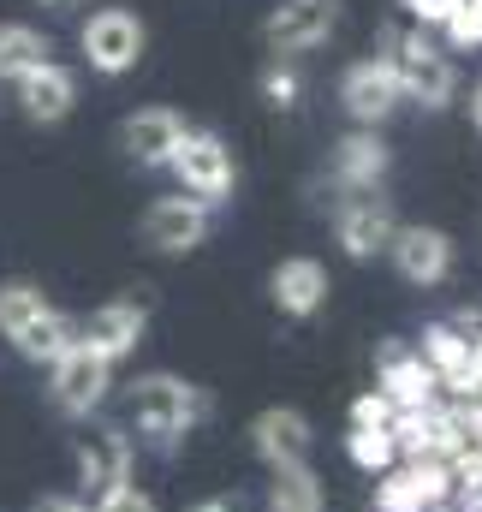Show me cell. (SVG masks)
<instances>
[{"mask_svg": "<svg viewBox=\"0 0 482 512\" xmlns=\"http://www.w3.org/2000/svg\"><path fill=\"white\" fill-rule=\"evenodd\" d=\"M477 352H482V328H477Z\"/></svg>", "mask_w": 482, "mask_h": 512, "instance_id": "836d02e7", "label": "cell"}, {"mask_svg": "<svg viewBox=\"0 0 482 512\" xmlns=\"http://www.w3.org/2000/svg\"><path fill=\"white\" fill-rule=\"evenodd\" d=\"M36 6H48V12H72L78 0H36Z\"/></svg>", "mask_w": 482, "mask_h": 512, "instance_id": "1f68e13d", "label": "cell"}, {"mask_svg": "<svg viewBox=\"0 0 482 512\" xmlns=\"http://www.w3.org/2000/svg\"><path fill=\"white\" fill-rule=\"evenodd\" d=\"M268 507L274 512H322L328 495H322V483H316L310 465H280L274 483H268Z\"/></svg>", "mask_w": 482, "mask_h": 512, "instance_id": "7402d4cb", "label": "cell"}, {"mask_svg": "<svg viewBox=\"0 0 482 512\" xmlns=\"http://www.w3.org/2000/svg\"><path fill=\"white\" fill-rule=\"evenodd\" d=\"M143 328H149V310L137 298H114V304H102V310H90L78 322V346H90L96 358L120 364V358H131L143 346Z\"/></svg>", "mask_w": 482, "mask_h": 512, "instance_id": "7c38bea8", "label": "cell"}, {"mask_svg": "<svg viewBox=\"0 0 482 512\" xmlns=\"http://www.w3.org/2000/svg\"><path fill=\"white\" fill-rule=\"evenodd\" d=\"M471 120H477V131H482V90L471 96Z\"/></svg>", "mask_w": 482, "mask_h": 512, "instance_id": "d6a6232c", "label": "cell"}, {"mask_svg": "<svg viewBox=\"0 0 482 512\" xmlns=\"http://www.w3.org/2000/svg\"><path fill=\"white\" fill-rule=\"evenodd\" d=\"M203 417H209V393L197 382H185V376L155 370V376H137V382H131V423H137V435H143L155 453H167V447H173L179 435H191Z\"/></svg>", "mask_w": 482, "mask_h": 512, "instance_id": "7a4b0ae2", "label": "cell"}, {"mask_svg": "<svg viewBox=\"0 0 482 512\" xmlns=\"http://www.w3.org/2000/svg\"><path fill=\"white\" fill-rule=\"evenodd\" d=\"M185 131L191 126H185L173 108H137V114L120 126V143H125V155H131L137 167H167Z\"/></svg>", "mask_w": 482, "mask_h": 512, "instance_id": "e0dca14e", "label": "cell"}, {"mask_svg": "<svg viewBox=\"0 0 482 512\" xmlns=\"http://www.w3.org/2000/svg\"><path fill=\"white\" fill-rule=\"evenodd\" d=\"M250 447L262 453L268 471H280V465H310L316 429H310L304 411H292V405H268V411H256V423H250Z\"/></svg>", "mask_w": 482, "mask_h": 512, "instance_id": "4fadbf2b", "label": "cell"}, {"mask_svg": "<svg viewBox=\"0 0 482 512\" xmlns=\"http://www.w3.org/2000/svg\"><path fill=\"white\" fill-rule=\"evenodd\" d=\"M54 370V405L66 411V417H90L102 399H108V387H114V364L108 358H96L90 346H72L60 364H48Z\"/></svg>", "mask_w": 482, "mask_h": 512, "instance_id": "30bf717a", "label": "cell"}, {"mask_svg": "<svg viewBox=\"0 0 482 512\" xmlns=\"http://www.w3.org/2000/svg\"><path fill=\"white\" fill-rule=\"evenodd\" d=\"M30 512H90V507H84L78 495H42V501H36Z\"/></svg>", "mask_w": 482, "mask_h": 512, "instance_id": "f1b7e54d", "label": "cell"}, {"mask_svg": "<svg viewBox=\"0 0 482 512\" xmlns=\"http://www.w3.org/2000/svg\"><path fill=\"white\" fill-rule=\"evenodd\" d=\"M387 423H393L387 393H358L352 399V429H387Z\"/></svg>", "mask_w": 482, "mask_h": 512, "instance_id": "484cf974", "label": "cell"}, {"mask_svg": "<svg viewBox=\"0 0 482 512\" xmlns=\"http://www.w3.org/2000/svg\"><path fill=\"white\" fill-rule=\"evenodd\" d=\"M268 292H274V304H280L286 316H316V310L328 304V268H322L316 256H286V262L274 268Z\"/></svg>", "mask_w": 482, "mask_h": 512, "instance_id": "d6986e66", "label": "cell"}, {"mask_svg": "<svg viewBox=\"0 0 482 512\" xmlns=\"http://www.w3.org/2000/svg\"><path fill=\"white\" fill-rule=\"evenodd\" d=\"M387 256H393L399 280H411V286H441L453 274V239L441 227H399Z\"/></svg>", "mask_w": 482, "mask_h": 512, "instance_id": "9a60e30c", "label": "cell"}, {"mask_svg": "<svg viewBox=\"0 0 482 512\" xmlns=\"http://www.w3.org/2000/svg\"><path fill=\"white\" fill-rule=\"evenodd\" d=\"M262 96H268L274 108H298V96H304V78H298L286 60H274V66L262 72Z\"/></svg>", "mask_w": 482, "mask_h": 512, "instance_id": "cb8c5ba5", "label": "cell"}, {"mask_svg": "<svg viewBox=\"0 0 482 512\" xmlns=\"http://www.w3.org/2000/svg\"><path fill=\"white\" fill-rule=\"evenodd\" d=\"M209 227H215V209L209 203H197L185 191L179 197H155L149 215H143V245H155L161 256H185L209 239Z\"/></svg>", "mask_w": 482, "mask_h": 512, "instance_id": "9c48e42d", "label": "cell"}, {"mask_svg": "<svg viewBox=\"0 0 482 512\" xmlns=\"http://www.w3.org/2000/svg\"><path fill=\"white\" fill-rule=\"evenodd\" d=\"M0 340H12V352L30 364H60L78 346V322L54 310L30 280H12L0 286Z\"/></svg>", "mask_w": 482, "mask_h": 512, "instance_id": "6da1fadb", "label": "cell"}, {"mask_svg": "<svg viewBox=\"0 0 482 512\" xmlns=\"http://www.w3.org/2000/svg\"><path fill=\"white\" fill-rule=\"evenodd\" d=\"M447 36H453L459 48H477V42H482V0H459V6H453Z\"/></svg>", "mask_w": 482, "mask_h": 512, "instance_id": "d4e9b609", "label": "cell"}, {"mask_svg": "<svg viewBox=\"0 0 482 512\" xmlns=\"http://www.w3.org/2000/svg\"><path fill=\"white\" fill-rule=\"evenodd\" d=\"M447 501H453V471L441 459H399L393 471H381L369 512H435Z\"/></svg>", "mask_w": 482, "mask_h": 512, "instance_id": "5b68a950", "label": "cell"}, {"mask_svg": "<svg viewBox=\"0 0 482 512\" xmlns=\"http://www.w3.org/2000/svg\"><path fill=\"white\" fill-rule=\"evenodd\" d=\"M393 233H399V221H393V203L381 191H346L334 203V239L346 245V256L369 262L393 245Z\"/></svg>", "mask_w": 482, "mask_h": 512, "instance_id": "8992f818", "label": "cell"}, {"mask_svg": "<svg viewBox=\"0 0 482 512\" xmlns=\"http://www.w3.org/2000/svg\"><path fill=\"white\" fill-rule=\"evenodd\" d=\"M125 483H131V435H125V429L90 435V441L78 447V501L96 507V501H108Z\"/></svg>", "mask_w": 482, "mask_h": 512, "instance_id": "8fae6325", "label": "cell"}, {"mask_svg": "<svg viewBox=\"0 0 482 512\" xmlns=\"http://www.w3.org/2000/svg\"><path fill=\"white\" fill-rule=\"evenodd\" d=\"M84 60L96 66V72H108V78H120L131 72L137 60H143V24H137V12H125V6H102V12H90V24H84Z\"/></svg>", "mask_w": 482, "mask_h": 512, "instance_id": "ba28073f", "label": "cell"}, {"mask_svg": "<svg viewBox=\"0 0 482 512\" xmlns=\"http://www.w3.org/2000/svg\"><path fill=\"white\" fill-rule=\"evenodd\" d=\"M387 66H393V78H399V96H411V102H423V108H447L453 90H459L453 60H447L429 36H399V30H393Z\"/></svg>", "mask_w": 482, "mask_h": 512, "instance_id": "3957f363", "label": "cell"}, {"mask_svg": "<svg viewBox=\"0 0 482 512\" xmlns=\"http://www.w3.org/2000/svg\"><path fill=\"white\" fill-rule=\"evenodd\" d=\"M340 102H346V114L358 120L363 131H375L405 96H399V78H393V66L387 60H358V66H346V78H340Z\"/></svg>", "mask_w": 482, "mask_h": 512, "instance_id": "5bb4252c", "label": "cell"}, {"mask_svg": "<svg viewBox=\"0 0 482 512\" xmlns=\"http://www.w3.org/2000/svg\"><path fill=\"white\" fill-rule=\"evenodd\" d=\"M48 54H54V42L42 36V30H30V24H0V78H24V72H36V66H48Z\"/></svg>", "mask_w": 482, "mask_h": 512, "instance_id": "44dd1931", "label": "cell"}, {"mask_svg": "<svg viewBox=\"0 0 482 512\" xmlns=\"http://www.w3.org/2000/svg\"><path fill=\"white\" fill-rule=\"evenodd\" d=\"M334 24H340V0H280L268 12V24H262V42L280 60H292V54L322 48L334 36Z\"/></svg>", "mask_w": 482, "mask_h": 512, "instance_id": "52a82bcc", "label": "cell"}, {"mask_svg": "<svg viewBox=\"0 0 482 512\" xmlns=\"http://www.w3.org/2000/svg\"><path fill=\"white\" fill-rule=\"evenodd\" d=\"M453 512H482V489H465V501H459Z\"/></svg>", "mask_w": 482, "mask_h": 512, "instance_id": "4dcf8cb0", "label": "cell"}, {"mask_svg": "<svg viewBox=\"0 0 482 512\" xmlns=\"http://www.w3.org/2000/svg\"><path fill=\"white\" fill-rule=\"evenodd\" d=\"M346 453H352V465L369 471V477H381V471H393V465H399V453H393V435H387V429H352V435H346Z\"/></svg>", "mask_w": 482, "mask_h": 512, "instance_id": "603a6c76", "label": "cell"}, {"mask_svg": "<svg viewBox=\"0 0 482 512\" xmlns=\"http://www.w3.org/2000/svg\"><path fill=\"white\" fill-rule=\"evenodd\" d=\"M167 167H173V173H179V185H185L197 203H209V209H215V203H227V197H233V179H239L233 149H227L215 131H185Z\"/></svg>", "mask_w": 482, "mask_h": 512, "instance_id": "277c9868", "label": "cell"}, {"mask_svg": "<svg viewBox=\"0 0 482 512\" xmlns=\"http://www.w3.org/2000/svg\"><path fill=\"white\" fill-rule=\"evenodd\" d=\"M90 512H161V507H155V495H143L137 483H125V489H114L108 501H96Z\"/></svg>", "mask_w": 482, "mask_h": 512, "instance_id": "4316f807", "label": "cell"}, {"mask_svg": "<svg viewBox=\"0 0 482 512\" xmlns=\"http://www.w3.org/2000/svg\"><path fill=\"white\" fill-rule=\"evenodd\" d=\"M399 6H405V12H411V18H423V24H447V18H453V6H459V0H399Z\"/></svg>", "mask_w": 482, "mask_h": 512, "instance_id": "83f0119b", "label": "cell"}, {"mask_svg": "<svg viewBox=\"0 0 482 512\" xmlns=\"http://www.w3.org/2000/svg\"><path fill=\"white\" fill-rule=\"evenodd\" d=\"M72 102H78V78H72L66 66H54V60L18 78V108H24V120H36V126H60V120L72 114Z\"/></svg>", "mask_w": 482, "mask_h": 512, "instance_id": "ac0fdd59", "label": "cell"}, {"mask_svg": "<svg viewBox=\"0 0 482 512\" xmlns=\"http://www.w3.org/2000/svg\"><path fill=\"white\" fill-rule=\"evenodd\" d=\"M185 512H233V501H221V495H215V501H197V507H185Z\"/></svg>", "mask_w": 482, "mask_h": 512, "instance_id": "f546056e", "label": "cell"}, {"mask_svg": "<svg viewBox=\"0 0 482 512\" xmlns=\"http://www.w3.org/2000/svg\"><path fill=\"white\" fill-rule=\"evenodd\" d=\"M387 143L375 137V131H352V137H340L334 143V185L340 191H381V179H387Z\"/></svg>", "mask_w": 482, "mask_h": 512, "instance_id": "ffe728a7", "label": "cell"}, {"mask_svg": "<svg viewBox=\"0 0 482 512\" xmlns=\"http://www.w3.org/2000/svg\"><path fill=\"white\" fill-rule=\"evenodd\" d=\"M375 393H387L393 411H417V405H435L441 382H435V370H429L405 340H387V346H381V387H375Z\"/></svg>", "mask_w": 482, "mask_h": 512, "instance_id": "2e32d148", "label": "cell"}]
</instances>
